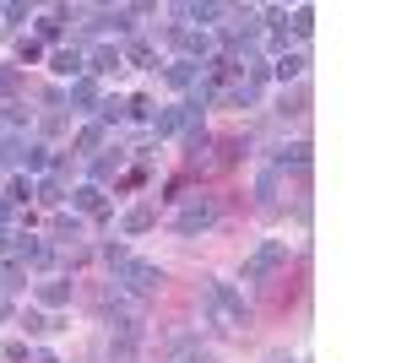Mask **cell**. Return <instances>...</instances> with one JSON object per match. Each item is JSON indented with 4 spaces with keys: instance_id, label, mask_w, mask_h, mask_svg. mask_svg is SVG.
<instances>
[{
    "instance_id": "6da1fadb",
    "label": "cell",
    "mask_w": 407,
    "mask_h": 363,
    "mask_svg": "<svg viewBox=\"0 0 407 363\" xmlns=\"http://www.w3.org/2000/svg\"><path fill=\"white\" fill-rule=\"evenodd\" d=\"M206 315H212L218 331H234V336H239L244 325H250V303H244L228 282H212L206 287Z\"/></svg>"
},
{
    "instance_id": "7a4b0ae2",
    "label": "cell",
    "mask_w": 407,
    "mask_h": 363,
    "mask_svg": "<svg viewBox=\"0 0 407 363\" xmlns=\"http://www.w3.org/2000/svg\"><path fill=\"white\" fill-rule=\"evenodd\" d=\"M114 282H120L125 293H142V299H147V293H158V287H163V271L152 261H125V266H114Z\"/></svg>"
},
{
    "instance_id": "3957f363",
    "label": "cell",
    "mask_w": 407,
    "mask_h": 363,
    "mask_svg": "<svg viewBox=\"0 0 407 363\" xmlns=\"http://www.w3.org/2000/svg\"><path fill=\"white\" fill-rule=\"evenodd\" d=\"M277 266H288V244H283V239H266L261 249L244 261V282H266Z\"/></svg>"
},
{
    "instance_id": "277c9868",
    "label": "cell",
    "mask_w": 407,
    "mask_h": 363,
    "mask_svg": "<svg viewBox=\"0 0 407 363\" xmlns=\"http://www.w3.org/2000/svg\"><path fill=\"white\" fill-rule=\"evenodd\" d=\"M212 222H218V206L206 201V196H196V201H190L180 217H174V233H185V239H190V233H206Z\"/></svg>"
},
{
    "instance_id": "5b68a950",
    "label": "cell",
    "mask_w": 407,
    "mask_h": 363,
    "mask_svg": "<svg viewBox=\"0 0 407 363\" xmlns=\"http://www.w3.org/2000/svg\"><path fill=\"white\" fill-rule=\"evenodd\" d=\"M305 65H309L305 49H293V55H277V81H305Z\"/></svg>"
},
{
    "instance_id": "8992f818",
    "label": "cell",
    "mask_w": 407,
    "mask_h": 363,
    "mask_svg": "<svg viewBox=\"0 0 407 363\" xmlns=\"http://www.w3.org/2000/svg\"><path fill=\"white\" fill-rule=\"evenodd\" d=\"M272 168H277V174H288V168H309V142H293V146H283Z\"/></svg>"
},
{
    "instance_id": "52a82bcc",
    "label": "cell",
    "mask_w": 407,
    "mask_h": 363,
    "mask_svg": "<svg viewBox=\"0 0 407 363\" xmlns=\"http://www.w3.org/2000/svg\"><path fill=\"white\" fill-rule=\"evenodd\" d=\"M277 190H283V174H277V168H261V179H255V201L277 206Z\"/></svg>"
},
{
    "instance_id": "ba28073f",
    "label": "cell",
    "mask_w": 407,
    "mask_h": 363,
    "mask_svg": "<svg viewBox=\"0 0 407 363\" xmlns=\"http://www.w3.org/2000/svg\"><path fill=\"white\" fill-rule=\"evenodd\" d=\"M49 71H55V76H81L87 65H81V55H76V49H60V55L49 60Z\"/></svg>"
},
{
    "instance_id": "9c48e42d",
    "label": "cell",
    "mask_w": 407,
    "mask_h": 363,
    "mask_svg": "<svg viewBox=\"0 0 407 363\" xmlns=\"http://www.w3.org/2000/svg\"><path fill=\"white\" fill-rule=\"evenodd\" d=\"M152 222H158V217H152V206H131V212H125V222H120V228H125V233H147Z\"/></svg>"
},
{
    "instance_id": "30bf717a",
    "label": "cell",
    "mask_w": 407,
    "mask_h": 363,
    "mask_svg": "<svg viewBox=\"0 0 407 363\" xmlns=\"http://www.w3.org/2000/svg\"><path fill=\"white\" fill-rule=\"evenodd\" d=\"M288 27H293V39H309V27H315V11H309V6H299V11L288 17ZM288 27H283V33H288Z\"/></svg>"
},
{
    "instance_id": "8fae6325",
    "label": "cell",
    "mask_w": 407,
    "mask_h": 363,
    "mask_svg": "<svg viewBox=\"0 0 407 363\" xmlns=\"http://www.w3.org/2000/svg\"><path fill=\"white\" fill-rule=\"evenodd\" d=\"M168 81L174 87H196V60H174L168 65Z\"/></svg>"
},
{
    "instance_id": "7c38bea8",
    "label": "cell",
    "mask_w": 407,
    "mask_h": 363,
    "mask_svg": "<svg viewBox=\"0 0 407 363\" xmlns=\"http://www.w3.org/2000/svg\"><path fill=\"white\" fill-rule=\"evenodd\" d=\"M87 71H120V49H93V65H87Z\"/></svg>"
},
{
    "instance_id": "4fadbf2b",
    "label": "cell",
    "mask_w": 407,
    "mask_h": 363,
    "mask_svg": "<svg viewBox=\"0 0 407 363\" xmlns=\"http://www.w3.org/2000/svg\"><path fill=\"white\" fill-rule=\"evenodd\" d=\"M71 201H76L81 212H98V206H103V190H98V184H81V190L71 196Z\"/></svg>"
},
{
    "instance_id": "5bb4252c",
    "label": "cell",
    "mask_w": 407,
    "mask_h": 363,
    "mask_svg": "<svg viewBox=\"0 0 407 363\" xmlns=\"http://www.w3.org/2000/svg\"><path fill=\"white\" fill-rule=\"evenodd\" d=\"M39 299H44V303H65V299H71V282H60V277H55V282L39 287Z\"/></svg>"
},
{
    "instance_id": "9a60e30c",
    "label": "cell",
    "mask_w": 407,
    "mask_h": 363,
    "mask_svg": "<svg viewBox=\"0 0 407 363\" xmlns=\"http://www.w3.org/2000/svg\"><path fill=\"white\" fill-rule=\"evenodd\" d=\"M71 103L93 109V103H98V87H93V81H76V87H71Z\"/></svg>"
},
{
    "instance_id": "2e32d148",
    "label": "cell",
    "mask_w": 407,
    "mask_h": 363,
    "mask_svg": "<svg viewBox=\"0 0 407 363\" xmlns=\"http://www.w3.org/2000/svg\"><path fill=\"white\" fill-rule=\"evenodd\" d=\"M98 142H103V125H87V130L76 136V152H93Z\"/></svg>"
},
{
    "instance_id": "e0dca14e",
    "label": "cell",
    "mask_w": 407,
    "mask_h": 363,
    "mask_svg": "<svg viewBox=\"0 0 407 363\" xmlns=\"http://www.w3.org/2000/svg\"><path fill=\"white\" fill-rule=\"evenodd\" d=\"M39 201H44V206H55V201H65V196H60V184H55V179H44V184H39Z\"/></svg>"
},
{
    "instance_id": "ac0fdd59",
    "label": "cell",
    "mask_w": 407,
    "mask_h": 363,
    "mask_svg": "<svg viewBox=\"0 0 407 363\" xmlns=\"http://www.w3.org/2000/svg\"><path fill=\"white\" fill-rule=\"evenodd\" d=\"M55 233H60V239H76V233H81V217H60V222H55Z\"/></svg>"
},
{
    "instance_id": "d6986e66",
    "label": "cell",
    "mask_w": 407,
    "mask_h": 363,
    "mask_svg": "<svg viewBox=\"0 0 407 363\" xmlns=\"http://www.w3.org/2000/svg\"><path fill=\"white\" fill-rule=\"evenodd\" d=\"M125 60H131V65H147V60H152V49H147V43H131V49H125Z\"/></svg>"
},
{
    "instance_id": "ffe728a7",
    "label": "cell",
    "mask_w": 407,
    "mask_h": 363,
    "mask_svg": "<svg viewBox=\"0 0 407 363\" xmlns=\"http://www.w3.org/2000/svg\"><path fill=\"white\" fill-rule=\"evenodd\" d=\"M93 174H98V179H103V174H120V152H114V158H98V163H93Z\"/></svg>"
},
{
    "instance_id": "44dd1931",
    "label": "cell",
    "mask_w": 407,
    "mask_h": 363,
    "mask_svg": "<svg viewBox=\"0 0 407 363\" xmlns=\"http://www.w3.org/2000/svg\"><path fill=\"white\" fill-rule=\"evenodd\" d=\"M27 196H33V184H27V179H17L11 190H6V201H27Z\"/></svg>"
},
{
    "instance_id": "7402d4cb",
    "label": "cell",
    "mask_w": 407,
    "mask_h": 363,
    "mask_svg": "<svg viewBox=\"0 0 407 363\" xmlns=\"http://www.w3.org/2000/svg\"><path fill=\"white\" fill-rule=\"evenodd\" d=\"M17 87V71H0V93H11Z\"/></svg>"
},
{
    "instance_id": "603a6c76",
    "label": "cell",
    "mask_w": 407,
    "mask_h": 363,
    "mask_svg": "<svg viewBox=\"0 0 407 363\" xmlns=\"http://www.w3.org/2000/svg\"><path fill=\"white\" fill-rule=\"evenodd\" d=\"M185 363H218V358H206V352H196V358H185Z\"/></svg>"
},
{
    "instance_id": "cb8c5ba5",
    "label": "cell",
    "mask_w": 407,
    "mask_h": 363,
    "mask_svg": "<svg viewBox=\"0 0 407 363\" xmlns=\"http://www.w3.org/2000/svg\"><path fill=\"white\" fill-rule=\"evenodd\" d=\"M0 244H6V233H0Z\"/></svg>"
}]
</instances>
